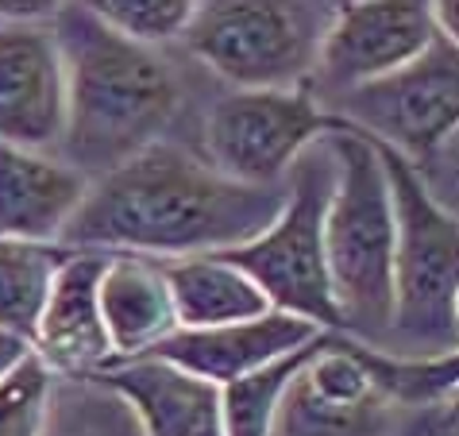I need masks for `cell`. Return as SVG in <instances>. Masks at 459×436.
<instances>
[{"label": "cell", "instance_id": "cell-9", "mask_svg": "<svg viewBox=\"0 0 459 436\" xmlns=\"http://www.w3.org/2000/svg\"><path fill=\"white\" fill-rule=\"evenodd\" d=\"M410 414L371 382L348 332H325L278 397L271 436H402Z\"/></svg>", "mask_w": 459, "mask_h": 436}, {"label": "cell", "instance_id": "cell-24", "mask_svg": "<svg viewBox=\"0 0 459 436\" xmlns=\"http://www.w3.org/2000/svg\"><path fill=\"white\" fill-rule=\"evenodd\" d=\"M429 432H432V425H410L402 436H429Z\"/></svg>", "mask_w": 459, "mask_h": 436}, {"label": "cell", "instance_id": "cell-4", "mask_svg": "<svg viewBox=\"0 0 459 436\" xmlns=\"http://www.w3.org/2000/svg\"><path fill=\"white\" fill-rule=\"evenodd\" d=\"M375 144V139H371ZM394 201V320L382 344L398 355L455 352L459 328V232L455 213L429 194L398 151L375 144Z\"/></svg>", "mask_w": 459, "mask_h": 436}, {"label": "cell", "instance_id": "cell-6", "mask_svg": "<svg viewBox=\"0 0 459 436\" xmlns=\"http://www.w3.org/2000/svg\"><path fill=\"white\" fill-rule=\"evenodd\" d=\"M333 20V4H197L178 43L236 89H301Z\"/></svg>", "mask_w": 459, "mask_h": 436}, {"label": "cell", "instance_id": "cell-12", "mask_svg": "<svg viewBox=\"0 0 459 436\" xmlns=\"http://www.w3.org/2000/svg\"><path fill=\"white\" fill-rule=\"evenodd\" d=\"M89 382L120 394L143 436H224V387L170 359H108Z\"/></svg>", "mask_w": 459, "mask_h": 436}, {"label": "cell", "instance_id": "cell-3", "mask_svg": "<svg viewBox=\"0 0 459 436\" xmlns=\"http://www.w3.org/2000/svg\"><path fill=\"white\" fill-rule=\"evenodd\" d=\"M340 178L325 213V259L340 325L355 340L382 344L394 320V201L378 151L367 135L333 120Z\"/></svg>", "mask_w": 459, "mask_h": 436}, {"label": "cell", "instance_id": "cell-2", "mask_svg": "<svg viewBox=\"0 0 459 436\" xmlns=\"http://www.w3.org/2000/svg\"><path fill=\"white\" fill-rule=\"evenodd\" d=\"M50 23L66 58L58 159L93 182L159 144L182 105V82L162 50L124 39L89 4H62Z\"/></svg>", "mask_w": 459, "mask_h": 436}, {"label": "cell", "instance_id": "cell-13", "mask_svg": "<svg viewBox=\"0 0 459 436\" xmlns=\"http://www.w3.org/2000/svg\"><path fill=\"white\" fill-rule=\"evenodd\" d=\"M321 325L305 317H293L282 310H271L266 317L239 320V325H221V328H178L162 344H155L147 355L170 359V363L194 371V375L216 382V387H232V382L255 375V371L278 363L305 344H313Z\"/></svg>", "mask_w": 459, "mask_h": 436}, {"label": "cell", "instance_id": "cell-18", "mask_svg": "<svg viewBox=\"0 0 459 436\" xmlns=\"http://www.w3.org/2000/svg\"><path fill=\"white\" fill-rule=\"evenodd\" d=\"M70 251L66 243L0 240V332L35 348L50 286Z\"/></svg>", "mask_w": 459, "mask_h": 436}, {"label": "cell", "instance_id": "cell-14", "mask_svg": "<svg viewBox=\"0 0 459 436\" xmlns=\"http://www.w3.org/2000/svg\"><path fill=\"white\" fill-rule=\"evenodd\" d=\"M108 255L70 251L50 286L35 336V355L62 379H89L112 359V340L100 317V275Z\"/></svg>", "mask_w": 459, "mask_h": 436}, {"label": "cell", "instance_id": "cell-22", "mask_svg": "<svg viewBox=\"0 0 459 436\" xmlns=\"http://www.w3.org/2000/svg\"><path fill=\"white\" fill-rule=\"evenodd\" d=\"M55 379V371L31 352L0 382V436H43Z\"/></svg>", "mask_w": 459, "mask_h": 436}, {"label": "cell", "instance_id": "cell-20", "mask_svg": "<svg viewBox=\"0 0 459 436\" xmlns=\"http://www.w3.org/2000/svg\"><path fill=\"white\" fill-rule=\"evenodd\" d=\"M321 340H325V332L313 344H305L301 352H293L286 359H278V363L232 382V387H224V436H271L278 397H282L286 382L293 379V371L309 359V352Z\"/></svg>", "mask_w": 459, "mask_h": 436}, {"label": "cell", "instance_id": "cell-11", "mask_svg": "<svg viewBox=\"0 0 459 436\" xmlns=\"http://www.w3.org/2000/svg\"><path fill=\"white\" fill-rule=\"evenodd\" d=\"M437 39L429 4H343L316 55L313 85L340 97L410 66Z\"/></svg>", "mask_w": 459, "mask_h": 436}, {"label": "cell", "instance_id": "cell-17", "mask_svg": "<svg viewBox=\"0 0 459 436\" xmlns=\"http://www.w3.org/2000/svg\"><path fill=\"white\" fill-rule=\"evenodd\" d=\"M159 266L170 282L178 328L239 325V320H255L274 310L271 298L255 286V278H247L221 255H197V259H174Z\"/></svg>", "mask_w": 459, "mask_h": 436}, {"label": "cell", "instance_id": "cell-21", "mask_svg": "<svg viewBox=\"0 0 459 436\" xmlns=\"http://www.w3.org/2000/svg\"><path fill=\"white\" fill-rule=\"evenodd\" d=\"M112 31L139 47H167L178 43L194 20L197 4H182V0H105V4H89Z\"/></svg>", "mask_w": 459, "mask_h": 436}, {"label": "cell", "instance_id": "cell-1", "mask_svg": "<svg viewBox=\"0 0 459 436\" xmlns=\"http://www.w3.org/2000/svg\"><path fill=\"white\" fill-rule=\"evenodd\" d=\"M286 205L282 186H244L159 139L89 182L62 243L74 251L139 255L151 263L224 255L263 236Z\"/></svg>", "mask_w": 459, "mask_h": 436}, {"label": "cell", "instance_id": "cell-19", "mask_svg": "<svg viewBox=\"0 0 459 436\" xmlns=\"http://www.w3.org/2000/svg\"><path fill=\"white\" fill-rule=\"evenodd\" d=\"M43 436H143L120 394L89 379H55Z\"/></svg>", "mask_w": 459, "mask_h": 436}, {"label": "cell", "instance_id": "cell-15", "mask_svg": "<svg viewBox=\"0 0 459 436\" xmlns=\"http://www.w3.org/2000/svg\"><path fill=\"white\" fill-rule=\"evenodd\" d=\"M89 194V178L58 155L0 144V240L62 243Z\"/></svg>", "mask_w": 459, "mask_h": 436}, {"label": "cell", "instance_id": "cell-16", "mask_svg": "<svg viewBox=\"0 0 459 436\" xmlns=\"http://www.w3.org/2000/svg\"><path fill=\"white\" fill-rule=\"evenodd\" d=\"M100 317L112 340V359L147 355L178 332L170 282L162 266L139 255H108V266L100 275Z\"/></svg>", "mask_w": 459, "mask_h": 436}, {"label": "cell", "instance_id": "cell-5", "mask_svg": "<svg viewBox=\"0 0 459 436\" xmlns=\"http://www.w3.org/2000/svg\"><path fill=\"white\" fill-rule=\"evenodd\" d=\"M340 178V159L328 132L313 139L286 170V205L263 236L221 259L255 278L274 310L305 317L328 332H343L340 310L333 301L325 259V213Z\"/></svg>", "mask_w": 459, "mask_h": 436}, {"label": "cell", "instance_id": "cell-10", "mask_svg": "<svg viewBox=\"0 0 459 436\" xmlns=\"http://www.w3.org/2000/svg\"><path fill=\"white\" fill-rule=\"evenodd\" d=\"M50 16H0V144L39 155L66 135V58Z\"/></svg>", "mask_w": 459, "mask_h": 436}, {"label": "cell", "instance_id": "cell-7", "mask_svg": "<svg viewBox=\"0 0 459 436\" xmlns=\"http://www.w3.org/2000/svg\"><path fill=\"white\" fill-rule=\"evenodd\" d=\"M336 124L398 151L417 174L448 159L459 124V50L452 39L432 43L410 66L333 97Z\"/></svg>", "mask_w": 459, "mask_h": 436}, {"label": "cell", "instance_id": "cell-23", "mask_svg": "<svg viewBox=\"0 0 459 436\" xmlns=\"http://www.w3.org/2000/svg\"><path fill=\"white\" fill-rule=\"evenodd\" d=\"M31 352H35L31 344H23V340H16V336H8V332H0V382H4Z\"/></svg>", "mask_w": 459, "mask_h": 436}, {"label": "cell", "instance_id": "cell-8", "mask_svg": "<svg viewBox=\"0 0 459 436\" xmlns=\"http://www.w3.org/2000/svg\"><path fill=\"white\" fill-rule=\"evenodd\" d=\"M333 132L313 85L236 89L205 112L201 147L212 170L244 186H282L293 159L313 139Z\"/></svg>", "mask_w": 459, "mask_h": 436}]
</instances>
